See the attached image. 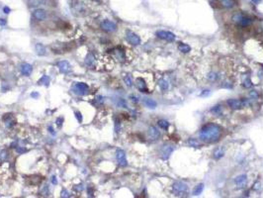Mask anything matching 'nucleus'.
<instances>
[{"instance_id":"nucleus-28","label":"nucleus","mask_w":263,"mask_h":198,"mask_svg":"<svg viewBox=\"0 0 263 198\" xmlns=\"http://www.w3.org/2000/svg\"><path fill=\"white\" fill-rule=\"evenodd\" d=\"M49 83H50V77L47 76V75H43L42 78L38 81V84H44V85L48 86Z\"/></svg>"},{"instance_id":"nucleus-45","label":"nucleus","mask_w":263,"mask_h":198,"mask_svg":"<svg viewBox=\"0 0 263 198\" xmlns=\"http://www.w3.org/2000/svg\"><path fill=\"white\" fill-rule=\"evenodd\" d=\"M49 129H50V132L52 133V134H55V132H53V128H52V127L50 126V127H49Z\"/></svg>"},{"instance_id":"nucleus-46","label":"nucleus","mask_w":263,"mask_h":198,"mask_svg":"<svg viewBox=\"0 0 263 198\" xmlns=\"http://www.w3.org/2000/svg\"><path fill=\"white\" fill-rule=\"evenodd\" d=\"M251 1H252L253 3H258V2H260L261 0H251Z\"/></svg>"},{"instance_id":"nucleus-21","label":"nucleus","mask_w":263,"mask_h":198,"mask_svg":"<svg viewBox=\"0 0 263 198\" xmlns=\"http://www.w3.org/2000/svg\"><path fill=\"white\" fill-rule=\"evenodd\" d=\"M243 16H244V15L242 14V13L237 12V13H235V14L233 15V17H231V20H233V23L239 25L240 22H241V20H242V18H243Z\"/></svg>"},{"instance_id":"nucleus-36","label":"nucleus","mask_w":263,"mask_h":198,"mask_svg":"<svg viewBox=\"0 0 263 198\" xmlns=\"http://www.w3.org/2000/svg\"><path fill=\"white\" fill-rule=\"evenodd\" d=\"M7 155H8V153L6 152V151H1V152H0V159H5L6 157H7Z\"/></svg>"},{"instance_id":"nucleus-35","label":"nucleus","mask_w":263,"mask_h":198,"mask_svg":"<svg viewBox=\"0 0 263 198\" xmlns=\"http://www.w3.org/2000/svg\"><path fill=\"white\" fill-rule=\"evenodd\" d=\"M118 105L119 106H121V107H123V108H126L127 107V103H126V101H125L124 99H119V101H118Z\"/></svg>"},{"instance_id":"nucleus-11","label":"nucleus","mask_w":263,"mask_h":198,"mask_svg":"<svg viewBox=\"0 0 263 198\" xmlns=\"http://www.w3.org/2000/svg\"><path fill=\"white\" fill-rule=\"evenodd\" d=\"M148 138L152 141H155L157 140L158 138L160 137V132L158 131V129L154 126H150L148 128Z\"/></svg>"},{"instance_id":"nucleus-19","label":"nucleus","mask_w":263,"mask_h":198,"mask_svg":"<svg viewBox=\"0 0 263 198\" xmlns=\"http://www.w3.org/2000/svg\"><path fill=\"white\" fill-rule=\"evenodd\" d=\"M225 155V150L223 147H219L214 151V159H221Z\"/></svg>"},{"instance_id":"nucleus-33","label":"nucleus","mask_w":263,"mask_h":198,"mask_svg":"<svg viewBox=\"0 0 263 198\" xmlns=\"http://www.w3.org/2000/svg\"><path fill=\"white\" fill-rule=\"evenodd\" d=\"M249 96L251 97L252 99H257L258 98V93L256 90H251L249 91Z\"/></svg>"},{"instance_id":"nucleus-5","label":"nucleus","mask_w":263,"mask_h":198,"mask_svg":"<svg viewBox=\"0 0 263 198\" xmlns=\"http://www.w3.org/2000/svg\"><path fill=\"white\" fill-rule=\"evenodd\" d=\"M126 38L127 41L131 44L132 46H139L142 43V40H140V36H138L136 33H134L133 31L127 30L126 32Z\"/></svg>"},{"instance_id":"nucleus-34","label":"nucleus","mask_w":263,"mask_h":198,"mask_svg":"<svg viewBox=\"0 0 263 198\" xmlns=\"http://www.w3.org/2000/svg\"><path fill=\"white\" fill-rule=\"evenodd\" d=\"M253 190H255V191H257V190H259L260 188H261V183H260L259 181H256L254 184H253Z\"/></svg>"},{"instance_id":"nucleus-30","label":"nucleus","mask_w":263,"mask_h":198,"mask_svg":"<svg viewBox=\"0 0 263 198\" xmlns=\"http://www.w3.org/2000/svg\"><path fill=\"white\" fill-rule=\"evenodd\" d=\"M124 81H125V83H126L127 85L129 86V87H131V86L133 85V79H132L131 75H129V74L125 75V76H124Z\"/></svg>"},{"instance_id":"nucleus-10","label":"nucleus","mask_w":263,"mask_h":198,"mask_svg":"<svg viewBox=\"0 0 263 198\" xmlns=\"http://www.w3.org/2000/svg\"><path fill=\"white\" fill-rule=\"evenodd\" d=\"M247 182V175L246 174H240L237 175L235 178V183L238 188H244L246 186Z\"/></svg>"},{"instance_id":"nucleus-25","label":"nucleus","mask_w":263,"mask_h":198,"mask_svg":"<svg viewBox=\"0 0 263 198\" xmlns=\"http://www.w3.org/2000/svg\"><path fill=\"white\" fill-rule=\"evenodd\" d=\"M157 125L159 126L160 129H162V130H168L169 129V126H170V124H169L168 121H166V120H158L157 121Z\"/></svg>"},{"instance_id":"nucleus-23","label":"nucleus","mask_w":263,"mask_h":198,"mask_svg":"<svg viewBox=\"0 0 263 198\" xmlns=\"http://www.w3.org/2000/svg\"><path fill=\"white\" fill-rule=\"evenodd\" d=\"M144 104L146 106V107L150 108V109H154L157 106V103L154 101V100L150 99V98H144Z\"/></svg>"},{"instance_id":"nucleus-47","label":"nucleus","mask_w":263,"mask_h":198,"mask_svg":"<svg viewBox=\"0 0 263 198\" xmlns=\"http://www.w3.org/2000/svg\"><path fill=\"white\" fill-rule=\"evenodd\" d=\"M92 1H100V0H92Z\"/></svg>"},{"instance_id":"nucleus-42","label":"nucleus","mask_w":263,"mask_h":198,"mask_svg":"<svg viewBox=\"0 0 263 198\" xmlns=\"http://www.w3.org/2000/svg\"><path fill=\"white\" fill-rule=\"evenodd\" d=\"M3 11H4V13H6V14H8V13H10V8L9 7H7V6H5V7L3 8Z\"/></svg>"},{"instance_id":"nucleus-41","label":"nucleus","mask_w":263,"mask_h":198,"mask_svg":"<svg viewBox=\"0 0 263 198\" xmlns=\"http://www.w3.org/2000/svg\"><path fill=\"white\" fill-rule=\"evenodd\" d=\"M6 25V20L3 18H0V26H5Z\"/></svg>"},{"instance_id":"nucleus-22","label":"nucleus","mask_w":263,"mask_h":198,"mask_svg":"<svg viewBox=\"0 0 263 198\" xmlns=\"http://www.w3.org/2000/svg\"><path fill=\"white\" fill-rule=\"evenodd\" d=\"M94 61H95V57L91 54V53H89V54L86 55L85 64H87L89 68H93V66H94Z\"/></svg>"},{"instance_id":"nucleus-12","label":"nucleus","mask_w":263,"mask_h":198,"mask_svg":"<svg viewBox=\"0 0 263 198\" xmlns=\"http://www.w3.org/2000/svg\"><path fill=\"white\" fill-rule=\"evenodd\" d=\"M33 17H34L36 20H38V21H43V20L46 19V17H47L46 10L41 9V8L35 9L33 11Z\"/></svg>"},{"instance_id":"nucleus-44","label":"nucleus","mask_w":263,"mask_h":198,"mask_svg":"<svg viewBox=\"0 0 263 198\" xmlns=\"http://www.w3.org/2000/svg\"><path fill=\"white\" fill-rule=\"evenodd\" d=\"M31 96H32V97H37V96H39V94H38V93H32V94H31Z\"/></svg>"},{"instance_id":"nucleus-24","label":"nucleus","mask_w":263,"mask_h":198,"mask_svg":"<svg viewBox=\"0 0 263 198\" xmlns=\"http://www.w3.org/2000/svg\"><path fill=\"white\" fill-rule=\"evenodd\" d=\"M36 49V52H37V55H46V47H45L43 44H37L35 47Z\"/></svg>"},{"instance_id":"nucleus-31","label":"nucleus","mask_w":263,"mask_h":198,"mask_svg":"<svg viewBox=\"0 0 263 198\" xmlns=\"http://www.w3.org/2000/svg\"><path fill=\"white\" fill-rule=\"evenodd\" d=\"M252 81H251V79L249 78V77H246L245 79L243 80V86L245 88H250L251 86H252Z\"/></svg>"},{"instance_id":"nucleus-37","label":"nucleus","mask_w":263,"mask_h":198,"mask_svg":"<svg viewBox=\"0 0 263 198\" xmlns=\"http://www.w3.org/2000/svg\"><path fill=\"white\" fill-rule=\"evenodd\" d=\"M75 117H76V119L78 120L79 123H81L82 122V115L79 111H76V112H75Z\"/></svg>"},{"instance_id":"nucleus-32","label":"nucleus","mask_w":263,"mask_h":198,"mask_svg":"<svg viewBox=\"0 0 263 198\" xmlns=\"http://www.w3.org/2000/svg\"><path fill=\"white\" fill-rule=\"evenodd\" d=\"M15 125V120L13 119H10V117L8 116V119L7 121H6V127H8V128H11L12 126Z\"/></svg>"},{"instance_id":"nucleus-39","label":"nucleus","mask_w":263,"mask_h":198,"mask_svg":"<svg viewBox=\"0 0 263 198\" xmlns=\"http://www.w3.org/2000/svg\"><path fill=\"white\" fill-rule=\"evenodd\" d=\"M130 98H131L132 101L134 102V103H138V102H139V98H138V97H136V96H134V95H131Z\"/></svg>"},{"instance_id":"nucleus-20","label":"nucleus","mask_w":263,"mask_h":198,"mask_svg":"<svg viewBox=\"0 0 263 198\" xmlns=\"http://www.w3.org/2000/svg\"><path fill=\"white\" fill-rule=\"evenodd\" d=\"M158 86H159V88L163 91V92H165V91L168 90V88H169V82L164 78H160L159 80H158Z\"/></svg>"},{"instance_id":"nucleus-13","label":"nucleus","mask_w":263,"mask_h":198,"mask_svg":"<svg viewBox=\"0 0 263 198\" xmlns=\"http://www.w3.org/2000/svg\"><path fill=\"white\" fill-rule=\"evenodd\" d=\"M136 84H137V87L140 92H149L148 89V86H146V80L142 77H138L137 80H136Z\"/></svg>"},{"instance_id":"nucleus-17","label":"nucleus","mask_w":263,"mask_h":198,"mask_svg":"<svg viewBox=\"0 0 263 198\" xmlns=\"http://www.w3.org/2000/svg\"><path fill=\"white\" fill-rule=\"evenodd\" d=\"M177 49L182 54H188L191 52V47L186 43H179L177 46Z\"/></svg>"},{"instance_id":"nucleus-38","label":"nucleus","mask_w":263,"mask_h":198,"mask_svg":"<svg viewBox=\"0 0 263 198\" xmlns=\"http://www.w3.org/2000/svg\"><path fill=\"white\" fill-rule=\"evenodd\" d=\"M62 122H63V118H62V117L57 118V125L59 126V127H61Z\"/></svg>"},{"instance_id":"nucleus-29","label":"nucleus","mask_w":263,"mask_h":198,"mask_svg":"<svg viewBox=\"0 0 263 198\" xmlns=\"http://www.w3.org/2000/svg\"><path fill=\"white\" fill-rule=\"evenodd\" d=\"M222 106L221 105H216V106H214L213 108L211 109V112L212 113H214L215 115H221L222 114Z\"/></svg>"},{"instance_id":"nucleus-18","label":"nucleus","mask_w":263,"mask_h":198,"mask_svg":"<svg viewBox=\"0 0 263 198\" xmlns=\"http://www.w3.org/2000/svg\"><path fill=\"white\" fill-rule=\"evenodd\" d=\"M33 72V66H31V64H23L21 66V72L23 73L24 75H30L31 74V72Z\"/></svg>"},{"instance_id":"nucleus-2","label":"nucleus","mask_w":263,"mask_h":198,"mask_svg":"<svg viewBox=\"0 0 263 198\" xmlns=\"http://www.w3.org/2000/svg\"><path fill=\"white\" fill-rule=\"evenodd\" d=\"M171 190H172V193L176 196H185V195L188 194V185L184 182L181 181H176L172 184L171 186Z\"/></svg>"},{"instance_id":"nucleus-7","label":"nucleus","mask_w":263,"mask_h":198,"mask_svg":"<svg viewBox=\"0 0 263 198\" xmlns=\"http://www.w3.org/2000/svg\"><path fill=\"white\" fill-rule=\"evenodd\" d=\"M89 89V86L84 82H76L73 86V91L74 93L78 95H84L87 93V91Z\"/></svg>"},{"instance_id":"nucleus-40","label":"nucleus","mask_w":263,"mask_h":198,"mask_svg":"<svg viewBox=\"0 0 263 198\" xmlns=\"http://www.w3.org/2000/svg\"><path fill=\"white\" fill-rule=\"evenodd\" d=\"M61 196L62 197H69V195H68L67 191H66L65 189H63V190L61 191Z\"/></svg>"},{"instance_id":"nucleus-3","label":"nucleus","mask_w":263,"mask_h":198,"mask_svg":"<svg viewBox=\"0 0 263 198\" xmlns=\"http://www.w3.org/2000/svg\"><path fill=\"white\" fill-rule=\"evenodd\" d=\"M227 104L233 110H239V109L246 107L249 105V101L247 99H229L227 101Z\"/></svg>"},{"instance_id":"nucleus-1","label":"nucleus","mask_w":263,"mask_h":198,"mask_svg":"<svg viewBox=\"0 0 263 198\" xmlns=\"http://www.w3.org/2000/svg\"><path fill=\"white\" fill-rule=\"evenodd\" d=\"M223 129L220 125L216 123H207L200 129L199 138L205 143H215L219 141L222 137Z\"/></svg>"},{"instance_id":"nucleus-8","label":"nucleus","mask_w":263,"mask_h":198,"mask_svg":"<svg viewBox=\"0 0 263 198\" xmlns=\"http://www.w3.org/2000/svg\"><path fill=\"white\" fill-rule=\"evenodd\" d=\"M216 3L218 4L217 7L225 8V9H231L237 5V0H217Z\"/></svg>"},{"instance_id":"nucleus-27","label":"nucleus","mask_w":263,"mask_h":198,"mask_svg":"<svg viewBox=\"0 0 263 198\" xmlns=\"http://www.w3.org/2000/svg\"><path fill=\"white\" fill-rule=\"evenodd\" d=\"M187 144H188L190 147H194V148H201L202 147V145L196 139H189L188 141H187Z\"/></svg>"},{"instance_id":"nucleus-15","label":"nucleus","mask_w":263,"mask_h":198,"mask_svg":"<svg viewBox=\"0 0 263 198\" xmlns=\"http://www.w3.org/2000/svg\"><path fill=\"white\" fill-rule=\"evenodd\" d=\"M57 68L61 73H68L70 70V64L66 61H61L57 63Z\"/></svg>"},{"instance_id":"nucleus-9","label":"nucleus","mask_w":263,"mask_h":198,"mask_svg":"<svg viewBox=\"0 0 263 198\" xmlns=\"http://www.w3.org/2000/svg\"><path fill=\"white\" fill-rule=\"evenodd\" d=\"M116 159L120 166H128V161L126 157V153L123 150H118L116 152Z\"/></svg>"},{"instance_id":"nucleus-14","label":"nucleus","mask_w":263,"mask_h":198,"mask_svg":"<svg viewBox=\"0 0 263 198\" xmlns=\"http://www.w3.org/2000/svg\"><path fill=\"white\" fill-rule=\"evenodd\" d=\"M174 151V148L172 146H168V145H165V146L162 148L161 151V157L163 159H168V157H170V155L173 153Z\"/></svg>"},{"instance_id":"nucleus-6","label":"nucleus","mask_w":263,"mask_h":198,"mask_svg":"<svg viewBox=\"0 0 263 198\" xmlns=\"http://www.w3.org/2000/svg\"><path fill=\"white\" fill-rule=\"evenodd\" d=\"M100 27H101L102 30L105 31L107 33H112L117 30L116 23L111 21V20H104V21H102L101 24H100Z\"/></svg>"},{"instance_id":"nucleus-16","label":"nucleus","mask_w":263,"mask_h":198,"mask_svg":"<svg viewBox=\"0 0 263 198\" xmlns=\"http://www.w3.org/2000/svg\"><path fill=\"white\" fill-rule=\"evenodd\" d=\"M220 77H221L220 73L218 72H216V70H210V72L207 73V79L211 82L218 81L220 79Z\"/></svg>"},{"instance_id":"nucleus-4","label":"nucleus","mask_w":263,"mask_h":198,"mask_svg":"<svg viewBox=\"0 0 263 198\" xmlns=\"http://www.w3.org/2000/svg\"><path fill=\"white\" fill-rule=\"evenodd\" d=\"M155 35H156L157 38H159V39H161V40H164V41H166V42H169V43L174 42L175 39H176L175 34L172 32H170V31L159 30L155 33Z\"/></svg>"},{"instance_id":"nucleus-43","label":"nucleus","mask_w":263,"mask_h":198,"mask_svg":"<svg viewBox=\"0 0 263 198\" xmlns=\"http://www.w3.org/2000/svg\"><path fill=\"white\" fill-rule=\"evenodd\" d=\"M52 182H53V184H57V177H55V176H53V178H52Z\"/></svg>"},{"instance_id":"nucleus-26","label":"nucleus","mask_w":263,"mask_h":198,"mask_svg":"<svg viewBox=\"0 0 263 198\" xmlns=\"http://www.w3.org/2000/svg\"><path fill=\"white\" fill-rule=\"evenodd\" d=\"M203 189H204V184L199 183L194 187L193 189V194L194 195H200L203 192Z\"/></svg>"}]
</instances>
